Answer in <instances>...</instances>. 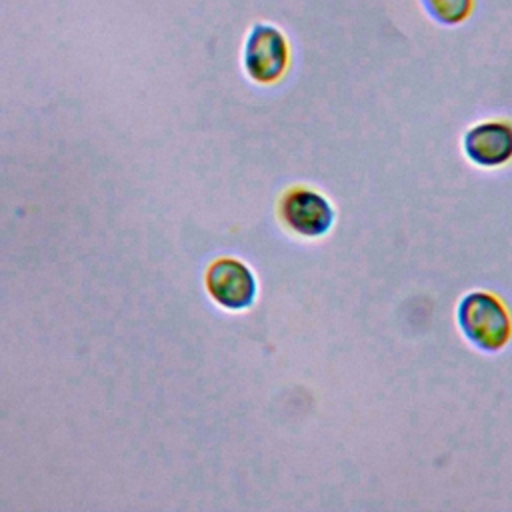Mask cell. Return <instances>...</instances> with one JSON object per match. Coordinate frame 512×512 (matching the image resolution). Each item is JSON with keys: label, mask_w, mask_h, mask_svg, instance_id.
<instances>
[{"label": "cell", "mask_w": 512, "mask_h": 512, "mask_svg": "<svg viewBox=\"0 0 512 512\" xmlns=\"http://www.w3.org/2000/svg\"><path fill=\"white\" fill-rule=\"evenodd\" d=\"M458 324L480 350L496 352L510 338V318L502 302L488 292H470L458 304Z\"/></svg>", "instance_id": "cell-1"}, {"label": "cell", "mask_w": 512, "mask_h": 512, "mask_svg": "<svg viewBox=\"0 0 512 512\" xmlns=\"http://www.w3.org/2000/svg\"><path fill=\"white\" fill-rule=\"evenodd\" d=\"M428 16L440 24L454 26L464 22L474 6V0H420Z\"/></svg>", "instance_id": "cell-6"}, {"label": "cell", "mask_w": 512, "mask_h": 512, "mask_svg": "<svg viewBox=\"0 0 512 512\" xmlns=\"http://www.w3.org/2000/svg\"><path fill=\"white\" fill-rule=\"evenodd\" d=\"M282 220L302 236H320L332 224V208L324 196L308 188H294L280 202Z\"/></svg>", "instance_id": "cell-4"}, {"label": "cell", "mask_w": 512, "mask_h": 512, "mask_svg": "<svg viewBox=\"0 0 512 512\" xmlns=\"http://www.w3.org/2000/svg\"><path fill=\"white\" fill-rule=\"evenodd\" d=\"M288 40L272 24H256L244 42V70L250 80L270 84L282 78L288 68Z\"/></svg>", "instance_id": "cell-2"}, {"label": "cell", "mask_w": 512, "mask_h": 512, "mask_svg": "<svg viewBox=\"0 0 512 512\" xmlns=\"http://www.w3.org/2000/svg\"><path fill=\"white\" fill-rule=\"evenodd\" d=\"M208 294L224 308H248L256 294V280L246 264L236 258H218L206 270Z\"/></svg>", "instance_id": "cell-3"}, {"label": "cell", "mask_w": 512, "mask_h": 512, "mask_svg": "<svg viewBox=\"0 0 512 512\" xmlns=\"http://www.w3.org/2000/svg\"><path fill=\"white\" fill-rule=\"evenodd\" d=\"M464 152L478 166H500L512 158V124L488 120L464 134Z\"/></svg>", "instance_id": "cell-5"}]
</instances>
